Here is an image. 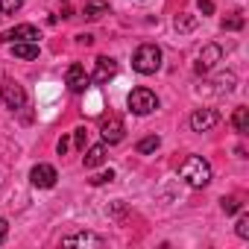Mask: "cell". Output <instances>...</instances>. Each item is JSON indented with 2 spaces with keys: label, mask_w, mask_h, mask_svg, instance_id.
Segmentation results:
<instances>
[{
  "label": "cell",
  "mask_w": 249,
  "mask_h": 249,
  "mask_svg": "<svg viewBox=\"0 0 249 249\" xmlns=\"http://www.w3.org/2000/svg\"><path fill=\"white\" fill-rule=\"evenodd\" d=\"M223 30H229V33L243 30V12H231L229 18H223Z\"/></svg>",
  "instance_id": "ffe728a7"
},
{
  "label": "cell",
  "mask_w": 249,
  "mask_h": 249,
  "mask_svg": "<svg viewBox=\"0 0 249 249\" xmlns=\"http://www.w3.org/2000/svg\"><path fill=\"white\" fill-rule=\"evenodd\" d=\"M220 208H223L226 214H237V211L243 208V202H240L237 196H223V199H220Z\"/></svg>",
  "instance_id": "44dd1931"
},
{
  "label": "cell",
  "mask_w": 249,
  "mask_h": 249,
  "mask_svg": "<svg viewBox=\"0 0 249 249\" xmlns=\"http://www.w3.org/2000/svg\"><path fill=\"white\" fill-rule=\"evenodd\" d=\"M220 59H223V50H220L217 44H205L202 53H199V59H196V65H194V71H196V73H211V68H214Z\"/></svg>",
  "instance_id": "ba28073f"
},
{
  "label": "cell",
  "mask_w": 249,
  "mask_h": 249,
  "mask_svg": "<svg viewBox=\"0 0 249 249\" xmlns=\"http://www.w3.org/2000/svg\"><path fill=\"white\" fill-rule=\"evenodd\" d=\"M196 6H199L202 15H214V3H211V0H196Z\"/></svg>",
  "instance_id": "484cf974"
},
{
  "label": "cell",
  "mask_w": 249,
  "mask_h": 249,
  "mask_svg": "<svg viewBox=\"0 0 249 249\" xmlns=\"http://www.w3.org/2000/svg\"><path fill=\"white\" fill-rule=\"evenodd\" d=\"M9 47L15 59H38V41H12Z\"/></svg>",
  "instance_id": "4fadbf2b"
},
{
  "label": "cell",
  "mask_w": 249,
  "mask_h": 249,
  "mask_svg": "<svg viewBox=\"0 0 249 249\" xmlns=\"http://www.w3.org/2000/svg\"><path fill=\"white\" fill-rule=\"evenodd\" d=\"M132 68H135L138 73H144V76L156 73V71L161 68V50H159L156 44H141V47L135 50V56H132Z\"/></svg>",
  "instance_id": "7a4b0ae2"
},
{
  "label": "cell",
  "mask_w": 249,
  "mask_h": 249,
  "mask_svg": "<svg viewBox=\"0 0 249 249\" xmlns=\"http://www.w3.org/2000/svg\"><path fill=\"white\" fill-rule=\"evenodd\" d=\"M196 15H188V12H179L176 15V30L179 33H191V30H196Z\"/></svg>",
  "instance_id": "d6986e66"
},
{
  "label": "cell",
  "mask_w": 249,
  "mask_h": 249,
  "mask_svg": "<svg viewBox=\"0 0 249 249\" xmlns=\"http://www.w3.org/2000/svg\"><path fill=\"white\" fill-rule=\"evenodd\" d=\"M103 15H108V3H106V0H88L85 9H82L85 21H100Z\"/></svg>",
  "instance_id": "9a60e30c"
},
{
  "label": "cell",
  "mask_w": 249,
  "mask_h": 249,
  "mask_svg": "<svg viewBox=\"0 0 249 249\" xmlns=\"http://www.w3.org/2000/svg\"><path fill=\"white\" fill-rule=\"evenodd\" d=\"M38 38H41V33L33 24H18V27H12V30L3 33V41L6 44H12V41H38Z\"/></svg>",
  "instance_id": "30bf717a"
},
{
  "label": "cell",
  "mask_w": 249,
  "mask_h": 249,
  "mask_svg": "<svg viewBox=\"0 0 249 249\" xmlns=\"http://www.w3.org/2000/svg\"><path fill=\"white\" fill-rule=\"evenodd\" d=\"M126 106H129V111L132 114H153L156 108H159V97H156V91H150V88H132L129 91V97H126Z\"/></svg>",
  "instance_id": "3957f363"
},
{
  "label": "cell",
  "mask_w": 249,
  "mask_h": 249,
  "mask_svg": "<svg viewBox=\"0 0 249 249\" xmlns=\"http://www.w3.org/2000/svg\"><path fill=\"white\" fill-rule=\"evenodd\" d=\"M234 231H237V237H243V240L249 237V217H246V214L237 220V229H234Z\"/></svg>",
  "instance_id": "cb8c5ba5"
},
{
  "label": "cell",
  "mask_w": 249,
  "mask_h": 249,
  "mask_svg": "<svg viewBox=\"0 0 249 249\" xmlns=\"http://www.w3.org/2000/svg\"><path fill=\"white\" fill-rule=\"evenodd\" d=\"M0 100H3L9 108H24V106H27V91H24L18 82L3 79V82H0Z\"/></svg>",
  "instance_id": "277c9868"
},
{
  "label": "cell",
  "mask_w": 249,
  "mask_h": 249,
  "mask_svg": "<svg viewBox=\"0 0 249 249\" xmlns=\"http://www.w3.org/2000/svg\"><path fill=\"white\" fill-rule=\"evenodd\" d=\"M161 147V138L159 135H147V138H141L138 144H135V150L141 153V156H150V153H156Z\"/></svg>",
  "instance_id": "ac0fdd59"
},
{
  "label": "cell",
  "mask_w": 249,
  "mask_h": 249,
  "mask_svg": "<svg viewBox=\"0 0 249 249\" xmlns=\"http://www.w3.org/2000/svg\"><path fill=\"white\" fill-rule=\"evenodd\" d=\"M114 179V170H103V173H97L94 179H91V185L97 188V185H106V182H111Z\"/></svg>",
  "instance_id": "603a6c76"
},
{
  "label": "cell",
  "mask_w": 249,
  "mask_h": 249,
  "mask_svg": "<svg viewBox=\"0 0 249 249\" xmlns=\"http://www.w3.org/2000/svg\"><path fill=\"white\" fill-rule=\"evenodd\" d=\"M6 234H9V223H6L3 217H0V243L6 240Z\"/></svg>",
  "instance_id": "4316f807"
},
{
  "label": "cell",
  "mask_w": 249,
  "mask_h": 249,
  "mask_svg": "<svg viewBox=\"0 0 249 249\" xmlns=\"http://www.w3.org/2000/svg\"><path fill=\"white\" fill-rule=\"evenodd\" d=\"M211 85H217V88H214L217 94H229V91H234V85H237V76H234V73H223V76H217Z\"/></svg>",
  "instance_id": "e0dca14e"
},
{
  "label": "cell",
  "mask_w": 249,
  "mask_h": 249,
  "mask_svg": "<svg viewBox=\"0 0 249 249\" xmlns=\"http://www.w3.org/2000/svg\"><path fill=\"white\" fill-rule=\"evenodd\" d=\"M62 246H103V237L94 231H76V234H68Z\"/></svg>",
  "instance_id": "7c38bea8"
},
{
  "label": "cell",
  "mask_w": 249,
  "mask_h": 249,
  "mask_svg": "<svg viewBox=\"0 0 249 249\" xmlns=\"http://www.w3.org/2000/svg\"><path fill=\"white\" fill-rule=\"evenodd\" d=\"M56 179H59V173H56L53 164H36V167L30 170V182H33L36 188H53Z\"/></svg>",
  "instance_id": "9c48e42d"
},
{
  "label": "cell",
  "mask_w": 249,
  "mask_h": 249,
  "mask_svg": "<svg viewBox=\"0 0 249 249\" xmlns=\"http://www.w3.org/2000/svg\"><path fill=\"white\" fill-rule=\"evenodd\" d=\"M179 176L185 179V185L191 188H205L211 182V164L202 156H188L179 167Z\"/></svg>",
  "instance_id": "6da1fadb"
},
{
  "label": "cell",
  "mask_w": 249,
  "mask_h": 249,
  "mask_svg": "<svg viewBox=\"0 0 249 249\" xmlns=\"http://www.w3.org/2000/svg\"><path fill=\"white\" fill-rule=\"evenodd\" d=\"M76 41H79V44H85V47H88V44H91V41H94V36H88V33H79V36H76Z\"/></svg>",
  "instance_id": "83f0119b"
},
{
  "label": "cell",
  "mask_w": 249,
  "mask_h": 249,
  "mask_svg": "<svg viewBox=\"0 0 249 249\" xmlns=\"http://www.w3.org/2000/svg\"><path fill=\"white\" fill-rule=\"evenodd\" d=\"M100 132H103V141H106V144H120L123 135H126V126H123L120 117H106V120L100 123Z\"/></svg>",
  "instance_id": "52a82bcc"
},
{
  "label": "cell",
  "mask_w": 249,
  "mask_h": 249,
  "mask_svg": "<svg viewBox=\"0 0 249 249\" xmlns=\"http://www.w3.org/2000/svg\"><path fill=\"white\" fill-rule=\"evenodd\" d=\"M68 147H71V141H68V138H62V141H59V147H56V150H59V156H65V153H68Z\"/></svg>",
  "instance_id": "f1b7e54d"
},
{
  "label": "cell",
  "mask_w": 249,
  "mask_h": 249,
  "mask_svg": "<svg viewBox=\"0 0 249 249\" xmlns=\"http://www.w3.org/2000/svg\"><path fill=\"white\" fill-rule=\"evenodd\" d=\"M85 138H88V132L79 126V129H73V144H76V150H85Z\"/></svg>",
  "instance_id": "d4e9b609"
},
{
  "label": "cell",
  "mask_w": 249,
  "mask_h": 249,
  "mask_svg": "<svg viewBox=\"0 0 249 249\" xmlns=\"http://www.w3.org/2000/svg\"><path fill=\"white\" fill-rule=\"evenodd\" d=\"M117 73V62L111 59V56H100L97 59V68H94V73H88L91 76V82H97V85H106L111 76Z\"/></svg>",
  "instance_id": "8fae6325"
},
{
  "label": "cell",
  "mask_w": 249,
  "mask_h": 249,
  "mask_svg": "<svg viewBox=\"0 0 249 249\" xmlns=\"http://www.w3.org/2000/svg\"><path fill=\"white\" fill-rule=\"evenodd\" d=\"M65 82H68V88L73 91V94H85L88 91V85H91V76L85 73V68L82 65H71L68 68V76H65Z\"/></svg>",
  "instance_id": "8992f818"
},
{
  "label": "cell",
  "mask_w": 249,
  "mask_h": 249,
  "mask_svg": "<svg viewBox=\"0 0 249 249\" xmlns=\"http://www.w3.org/2000/svg\"><path fill=\"white\" fill-rule=\"evenodd\" d=\"M24 3H27V0H0V12L12 15V12H18V9H21Z\"/></svg>",
  "instance_id": "7402d4cb"
},
{
  "label": "cell",
  "mask_w": 249,
  "mask_h": 249,
  "mask_svg": "<svg viewBox=\"0 0 249 249\" xmlns=\"http://www.w3.org/2000/svg\"><path fill=\"white\" fill-rule=\"evenodd\" d=\"M82 164H85V170H94V167L106 164V144H94V147L82 156Z\"/></svg>",
  "instance_id": "5bb4252c"
},
{
  "label": "cell",
  "mask_w": 249,
  "mask_h": 249,
  "mask_svg": "<svg viewBox=\"0 0 249 249\" xmlns=\"http://www.w3.org/2000/svg\"><path fill=\"white\" fill-rule=\"evenodd\" d=\"M231 126H234L237 135H246V132H249V108H246V106H237V108L231 111Z\"/></svg>",
  "instance_id": "2e32d148"
},
{
  "label": "cell",
  "mask_w": 249,
  "mask_h": 249,
  "mask_svg": "<svg viewBox=\"0 0 249 249\" xmlns=\"http://www.w3.org/2000/svg\"><path fill=\"white\" fill-rule=\"evenodd\" d=\"M220 123V111L217 108H196L191 114V129L194 132H211Z\"/></svg>",
  "instance_id": "5b68a950"
}]
</instances>
